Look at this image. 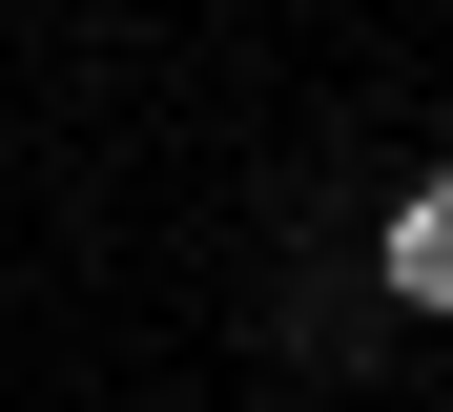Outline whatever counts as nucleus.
Instances as JSON below:
<instances>
[{"label": "nucleus", "mask_w": 453, "mask_h": 412, "mask_svg": "<svg viewBox=\"0 0 453 412\" xmlns=\"http://www.w3.org/2000/svg\"><path fill=\"white\" fill-rule=\"evenodd\" d=\"M392 309H453V165L392 206Z\"/></svg>", "instance_id": "nucleus-1"}]
</instances>
